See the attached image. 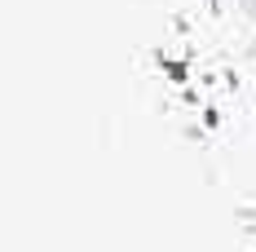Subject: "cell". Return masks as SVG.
I'll list each match as a JSON object with an SVG mask.
<instances>
[{"label":"cell","mask_w":256,"mask_h":252,"mask_svg":"<svg viewBox=\"0 0 256 252\" xmlns=\"http://www.w3.org/2000/svg\"><path fill=\"white\" fill-rule=\"evenodd\" d=\"M221 9H226V18L238 36H248V49L256 45V0H221Z\"/></svg>","instance_id":"cell-1"},{"label":"cell","mask_w":256,"mask_h":252,"mask_svg":"<svg viewBox=\"0 0 256 252\" xmlns=\"http://www.w3.org/2000/svg\"><path fill=\"white\" fill-rule=\"evenodd\" d=\"M248 93H252V102H256V45L248 49Z\"/></svg>","instance_id":"cell-2"}]
</instances>
